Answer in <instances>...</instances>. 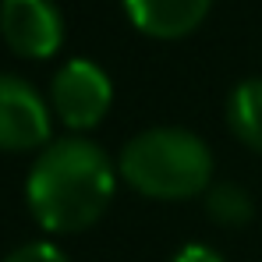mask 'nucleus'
<instances>
[{"label":"nucleus","mask_w":262,"mask_h":262,"mask_svg":"<svg viewBox=\"0 0 262 262\" xmlns=\"http://www.w3.org/2000/svg\"><path fill=\"white\" fill-rule=\"evenodd\" d=\"M117 191L114 160L89 138H60L39 149L25 199L36 223L50 234H82L99 223Z\"/></svg>","instance_id":"f257e3e1"},{"label":"nucleus","mask_w":262,"mask_h":262,"mask_svg":"<svg viewBox=\"0 0 262 262\" xmlns=\"http://www.w3.org/2000/svg\"><path fill=\"white\" fill-rule=\"evenodd\" d=\"M117 174L124 184L156 202H188L209 191L213 152L188 128H145L121 149Z\"/></svg>","instance_id":"f03ea898"},{"label":"nucleus","mask_w":262,"mask_h":262,"mask_svg":"<svg viewBox=\"0 0 262 262\" xmlns=\"http://www.w3.org/2000/svg\"><path fill=\"white\" fill-rule=\"evenodd\" d=\"M110 106L114 82L96 60L75 57L60 64V71L50 82V110L60 117V124H68L71 131H92L96 124H103Z\"/></svg>","instance_id":"7ed1b4c3"},{"label":"nucleus","mask_w":262,"mask_h":262,"mask_svg":"<svg viewBox=\"0 0 262 262\" xmlns=\"http://www.w3.org/2000/svg\"><path fill=\"white\" fill-rule=\"evenodd\" d=\"M50 114V103L25 78L0 71V152L46 149Z\"/></svg>","instance_id":"20e7f679"},{"label":"nucleus","mask_w":262,"mask_h":262,"mask_svg":"<svg viewBox=\"0 0 262 262\" xmlns=\"http://www.w3.org/2000/svg\"><path fill=\"white\" fill-rule=\"evenodd\" d=\"M0 36L18 57L46 60L64 43V14L53 0H0Z\"/></svg>","instance_id":"39448f33"},{"label":"nucleus","mask_w":262,"mask_h":262,"mask_svg":"<svg viewBox=\"0 0 262 262\" xmlns=\"http://www.w3.org/2000/svg\"><path fill=\"white\" fill-rule=\"evenodd\" d=\"M213 11V0H124L128 21L149 39H184Z\"/></svg>","instance_id":"423d86ee"},{"label":"nucleus","mask_w":262,"mask_h":262,"mask_svg":"<svg viewBox=\"0 0 262 262\" xmlns=\"http://www.w3.org/2000/svg\"><path fill=\"white\" fill-rule=\"evenodd\" d=\"M227 124H230L234 138L241 145H248L252 152H262V75L259 78H245V82H237L230 89Z\"/></svg>","instance_id":"0eeeda50"},{"label":"nucleus","mask_w":262,"mask_h":262,"mask_svg":"<svg viewBox=\"0 0 262 262\" xmlns=\"http://www.w3.org/2000/svg\"><path fill=\"white\" fill-rule=\"evenodd\" d=\"M206 213L220 227H245L252 220V213H255V206H252V195L241 184L220 181V184H213L206 191Z\"/></svg>","instance_id":"6e6552de"},{"label":"nucleus","mask_w":262,"mask_h":262,"mask_svg":"<svg viewBox=\"0 0 262 262\" xmlns=\"http://www.w3.org/2000/svg\"><path fill=\"white\" fill-rule=\"evenodd\" d=\"M4 262H68V255L53 241H29V245L14 248Z\"/></svg>","instance_id":"1a4fd4ad"},{"label":"nucleus","mask_w":262,"mask_h":262,"mask_svg":"<svg viewBox=\"0 0 262 262\" xmlns=\"http://www.w3.org/2000/svg\"><path fill=\"white\" fill-rule=\"evenodd\" d=\"M170 262H227L223 255H220L213 245H202V241H191V245H181L174 255H170Z\"/></svg>","instance_id":"9d476101"}]
</instances>
